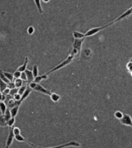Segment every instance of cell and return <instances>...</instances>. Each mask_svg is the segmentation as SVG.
Segmentation results:
<instances>
[{
  "mask_svg": "<svg viewBox=\"0 0 132 148\" xmlns=\"http://www.w3.org/2000/svg\"><path fill=\"white\" fill-rule=\"evenodd\" d=\"M7 87H8V84L0 78V91L2 93Z\"/></svg>",
  "mask_w": 132,
  "mask_h": 148,
  "instance_id": "44dd1931",
  "label": "cell"
},
{
  "mask_svg": "<svg viewBox=\"0 0 132 148\" xmlns=\"http://www.w3.org/2000/svg\"><path fill=\"white\" fill-rule=\"evenodd\" d=\"M21 73L19 70H16L14 73H13V76H14V79H18V78H20V76H21Z\"/></svg>",
  "mask_w": 132,
  "mask_h": 148,
  "instance_id": "1f68e13d",
  "label": "cell"
},
{
  "mask_svg": "<svg viewBox=\"0 0 132 148\" xmlns=\"http://www.w3.org/2000/svg\"><path fill=\"white\" fill-rule=\"evenodd\" d=\"M19 106H20V104H16V106H12L11 107L9 110H10V113H11V116L12 117H16L17 116L18 114V112H19Z\"/></svg>",
  "mask_w": 132,
  "mask_h": 148,
  "instance_id": "30bf717a",
  "label": "cell"
},
{
  "mask_svg": "<svg viewBox=\"0 0 132 148\" xmlns=\"http://www.w3.org/2000/svg\"><path fill=\"white\" fill-rule=\"evenodd\" d=\"M26 74V77H27V81L28 82H32L34 80V76L33 74H32V72L31 70H29V69H26V70L24 71Z\"/></svg>",
  "mask_w": 132,
  "mask_h": 148,
  "instance_id": "5bb4252c",
  "label": "cell"
},
{
  "mask_svg": "<svg viewBox=\"0 0 132 148\" xmlns=\"http://www.w3.org/2000/svg\"><path fill=\"white\" fill-rule=\"evenodd\" d=\"M85 38L83 39H75L73 41V49H76V50L78 51V52L80 53V50H81V47L82 45H83V43L84 41Z\"/></svg>",
  "mask_w": 132,
  "mask_h": 148,
  "instance_id": "52a82bcc",
  "label": "cell"
},
{
  "mask_svg": "<svg viewBox=\"0 0 132 148\" xmlns=\"http://www.w3.org/2000/svg\"><path fill=\"white\" fill-rule=\"evenodd\" d=\"M124 114V113H123L121 111H120V110H117V111H116V112L114 113V117H116L117 119H118V120H121V119L123 117Z\"/></svg>",
  "mask_w": 132,
  "mask_h": 148,
  "instance_id": "d4e9b609",
  "label": "cell"
},
{
  "mask_svg": "<svg viewBox=\"0 0 132 148\" xmlns=\"http://www.w3.org/2000/svg\"><path fill=\"white\" fill-rule=\"evenodd\" d=\"M34 32H35V30L33 26H29V28L27 29V32L29 35H32L34 33Z\"/></svg>",
  "mask_w": 132,
  "mask_h": 148,
  "instance_id": "f546056e",
  "label": "cell"
},
{
  "mask_svg": "<svg viewBox=\"0 0 132 148\" xmlns=\"http://www.w3.org/2000/svg\"><path fill=\"white\" fill-rule=\"evenodd\" d=\"M9 93H10V89H9V88H8V87H7V88L2 92V93H3L5 96H6V95H8V94H9Z\"/></svg>",
  "mask_w": 132,
  "mask_h": 148,
  "instance_id": "8d00e7d4",
  "label": "cell"
},
{
  "mask_svg": "<svg viewBox=\"0 0 132 148\" xmlns=\"http://www.w3.org/2000/svg\"><path fill=\"white\" fill-rule=\"evenodd\" d=\"M13 82H14V84L16 86V88H19L20 86H22L23 85V82L24 81L20 79V78H18V79H15Z\"/></svg>",
  "mask_w": 132,
  "mask_h": 148,
  "instance_id": "d6986e66",
  "label": "cell"
},
{
  "mask_svg": "<svg viewBox=\"0 0 132 148\" xmlns=\"http://www.w3.org/2000/svg\"><path fill=\"white\" fill-rule=\"evenodd\" d=\"M49 96H50L51 100H52L53 102H54V103L59 102L60 100V98H61L59 94H57V93H52L51 95Z\"/></svg>",
  "mask_w": 132,
  "mask_h": 148,
  "instance_id": "2e32d148",
  "label": "cell"
},
{
  "mask_svg": "<svg viewBox=\"0 0 132 148\" xmlns=\"http://www.w3.org/2000/svg\"><path fill=\"white\" fill-rule=\"evenodd\" d=\"M34 2H35V5L37 8V10L39 11V12L40 14H42L43 12V8H42V6H41V0H33Z\"/></svg>",
  "mask_w": 132,
  "mask_h": 148,
  "instance_id": "ac0fdd59",
  "label": "cell"
},
{
  "mask_svg": "<svg viewBox=\"0 0 132 148\" xmlns=\"http://www.w3.org/2000/svg\"><path fill=\"white\" fill-rule=\"evenodd\" d=\"M0 78H1V79H2L4 82H6V83L7 84H9V83H10V81L6 77L5 74L3 73V71L1 70V69H0Z\"/></svg>",
  "mask_w": 132,
  "mask_h": 148,
  "instance_id": "cb8c5ba5",
  "label": "cell"
},
{
  "mask_svg": "<svg viewBox=\"0 0 132 148\" xmlns=\"http://www.w3.org/2000/svg\"><path fill=\"white\" fill-rule=\"evenodd\" d=\"M12 127H13V126H12ZM12 127L9 128V134H8V137H7V139H6L5 148H9L10 146L12 144V143H13V141L15 139V135H14L13 132H12Z\"/></svg>",
  "mask_w": 132,
  "mask_h": 148,
  "instance_id": "5b68a950",
  "label": "cell"
},
{
  "mask_svg": "<svg viewBox=\"0 0 132 148\" xmlns=\"http://www.w3.org/2000/svg\"><path fill=\"white\" fill-rule=\"evenodd\" d=\"M4 98H5V95L0 91V102L1 101H3L4 100Z\"/></svg>",
  "mask_w": 132,
  "mask_h": 148,
  "instance_id": "74e56055",
  "label": "cell"
},
{
  "mask_svg": "<svg viewBox=\"0 0 132 148\" xmlns=\"http://www.w3.org/2000/svg\"><path fill=\"white\" fill-rule=\"evenodd\" d=\"M3 73L5 74L6 77L9 80L10 82H13L14 81V76H13V73H11L9 72H6V71H3Z\"/></svg>",
  "mask_w": 132,
  "mask_h": 148,
  "instance_id": "7402d4cb",
  "label": "cell"
},
{
  "mask_svg": "<svg viewBox=\"0 0 132 148\" xmlns=\"http://www.w3.org/2000/svg\"><path fill=\"white\" fill-rule=\"evenodd\" d=\"M6 110H7L6 104L3 101H1V102H0V111H1V113L2 115H4V114H5V113H6Z\"/></svg>",
  "mask_w": 132,
  "mask_h": 148,
  "instance_id": "ffe728a7",
  "label": "cell"
},
{
  "mask_svg": "<svg viewBox=\"0 0 132 148\" xmlns=\"http://www.w3.org/2000/svg\"><path fill=\"white\" fill-rule=\"evenodd\" d=\"M32 74H33L34 76V78L36 77L37 76L39 75V69H38V66H37L36 64L33 65V67H32Z\"/></svg>",
  "mask_w": 132,
  "mask_h": 148,
  "instance_id": "603a6c76",
  "label": "cell"
},
{
  "mask_svg": "<svg viewBox=\"0 0 132 148\" xmlns=\"http://www.w3.org/2000/svg\"><path fill=\"white\" fill-rule=\"evenodd\" d=\"M20 79L23 80V81H27V77H26V74L25 72L21 73V76H20Z\"/></svg>",
  "mask_w": 132,
  "mask_h": 148,
  "instance_id": "d6a6232c",
  "label": "cell"
},
{
  "mask_svg": "<svg viewBox=\"0 0 132 148\" xmlns=\"http://www.w3.org/2000/svg\"><path fill=\"white\" fill-rule=\"evenodd\" d=\"M32 89L30 87V86H29V85L26 86V90H25V92L23 93V95L21 96V100H20V102L21 103H23L25 100H26V99L30 96V94L32 93Z\"/></svg>",
  "mask_w": 132,
  "mask_h": 148,
  "instance_id": "9c48e42d",
  "label": "cell"
},
{
  "mask_svg": "<svg viewBox=\"0 0 132 148\" xmlns=\"http://www.w3.org/2000/svg\"><path fill=\"white\" fill-rule=\"evenodd\" d=\"M12 132H13L14 135L16 136V135H19V134H21L20 133V129L19 128V127H12Z\"/></svg>",
  "mask_w": 132,
  "mask_h": 148,
  "instance_id": "f1b7e54d",
  "label": "cell"
},
{
  "mask_svg": "<svg viewBox=\"0 0 132 148\" xmlns=\"http://www.w3.org/2000/svg\"><path fill=\"white\" fill-rule=\"evenodd\" d=\"M0 126L2 127H6L8 126V122L6 120L4 115H0Z\"/></svg>",
  "mask_w": 132,
  "mask_h": 148,
  "instance_id": "e0dca14e",
  "label": "cell"
},
{
  "mask_svg": "<svg viewBox=\"0 0 132 148\" xmlns=\"http://www.w3.org/2000/svg\"><path fill=\"white\" fill-rule=\"evenodd\" d=\"M28 63H29V59H28V57H26V58H25V61H24L23 64L20 66V67H19V68L17 69V70H19L20 72H24L27 68Z\"/></svg>",
  "mask_w": 132,
  "mask_h": 148,
  "instance_id": "4fadbf2b",
  "label": "cell"
},
{
  "mask_svg": "<svg viewBox=\"0 0 132 148\" xmlns=\"http://www.w3.org/2000/svg\"><path fill=\"white\" fill-rule=\"evenodd\" d=\"M8 88H9L10 89H13V88H16L14 84V82H10V83L8 84Z\"/></svg>",
  "mask_w": 132,
  "mask_h": 148,
  "instance_id": "d590c367",
  "label": "cell"
},
{
  "mask_svg": "<svg viewBox=\"0 0 132 148\" xmlns=\"http://www.w3.org/2000/svg\"><path fill=\"white\" fill-rule=\"evenodd\" d=\"M127 68L128 69V71L131 73H132V63L131 62H129V63L127 64Z\"/></svg>",
  "mask_w": 132,
  "mask_h": 148,
  "instance_id": "e575fe53",
  "label": "cell"
},
{
  "mask_svg": "<svg viewBox=\"0 0 132 148\" xmlns=\"http://www.w3.org/2000/svg\"><path fill=\"white\" fill-rule=\"evenodd\" d=\"M26 86H26V85H23L22 86H20V87L19 88V90H18V93L19 94V95H23V93L25 92V90H26Z\"/></svg>",
  "mask_w": 132,
  "mask_h": 148,
  "instance_id": "83f0119b",
  "label": "cell"
},
{
  "mask_svg": "<svg viewBox=\"0 0 132 148\" xmlns=\"http://www.w3.org/2000/svg\"><path fill=\"white\" fill-rule=\"evenodd\" d=\"M13 99L16 101H20V100H21V95H19V94L17 93L13 96Z\"/></svg>",
  "mask_w": 132,
  "mask_h": 148,
  "instance_id": "836d02e7",
  "label": "cell"
},
{
  "mask_svg": "<svg viewBox=\"0 0 132 148\" xmlns=\"http://www.w3.org/2000/svg\"><path fill=\"white\" fill-rule=\"evenodd\" d=\"M80 147V143L77 141H70L68 143H63L59 146H55V147H36V148H66V147Z\"/></svg>",
  "mask_w": 132,
  "mask_h": 148,
  "instance_id": "277c9868",
  "label": "cell"
},
{
  "mask_svg": "<svg viewBox=\"0 0 132 148\" xmlns=\"http://www.w3.org/2000/svg\"><path fill=\"white\" fill-rule=\"evenodd\" d=\"M130 62H131V63H132V59H131L130 60Z\"/></svg>",
  "mask_w": 132,
  "mask_h": 148,
  "instance_id": "ab89813d",
  "label": "cell"
},
{
  "mask_svg": "<svg viewBox=\"0 0 132 148\" xmlns=\"http://www.w3.org/2000/svg\"><path fill=\"white\" fill-rule=\"evenodd\" d=\"M18 90H19V88H13V89H10L9 95H11L12 97H13V96L15 95V94H16L18 93Z\"/></svg>",
  "mask_w": 132,
  "mask_h": 148,
  "instance_id": "4dcf8cb0",
  "label": "cell"
},
{
  "mask_svg": "<svg viewBox=\"0 0 132 148\" xmlns=\"http://www.w3.org/2000/svg\"><path fill=\"white\" fill-rule=\"evenodd\" d=\"M15 140L16 141H17L18 142H25V143H28L29 145H30V146H32V147H34V145L32 144V143H31L30 142H29L23 136H22L21 134H19V135H16L15 136Z\"/></svg>",
  "mask_w": 132,
  "mask_h": 148,
  "instance_id": "8fae6325",
  "label": "cell"
},
{
  "mask_svg": "<svg viewBox=\"0 0 132 148\" xmlns=\"http://www.w3.org/2000/svg\"><path fill=\"white\" fill-rule=\"evenodd\" d=\"M120 122L123 125L132 127V118L128 114H126V113L124 114L123 117L120 120Z\"/></svg>",
  "mask_w": 132,
  "mask_h": 148,
  "instance_id": "8992f818",
  "label": "cell"
},
{
  "mask_svg": "<svg viewBox=\"0 0 132 148\" xmlns=\"http://www.w3.org/2000/svg\"><path fill=\"white\" fill-rule=\"evenodd\" d=\"M112 24H113V22H110L108 25H105V26L94 27V28L90 29V30H89L88 31H86V32L85 33V37H90V36H92L93 35H95V34L98 33V32H100V31H102L103 30H104L105 28L108 27L109 26H110V25H112Z\"/></svg>",
  "mask_w": 132,
  "mask_h": 148,
  "instance_id": "3957f363",
  "label": "cell"
},
{
  "mask_svg": "<svg viewBox=\"0 0 132 148\" xmlns=\"http://www.w3.org/2000/svg\"><path fill=\"white\" fill-rule=\"evenodd\" d=\"M74 57H75V56H74V55H73L72 53L70 52V54L68 55V56L67 57V59H64L63 62H61V63H59V64L57 65V66H56V67H55L54 68H53L52 69H50V70H49L48 73H47L46 74H47V75H49V73H52L55 72V71L60 70V69L63 68V67H67V65H69L70 63H71L72 60L74 59Z\"/></svg>",
  "mask_w": 132,
  "mask_h": 148,
  "instance_id": "6da1fadb",
  "label": "cell"
},
{
  "mask_svg": "<svg viewBox=\"0 0 132 148\" xmlns=\"http://www.w3.org/2000/svg\"><path fill=\"white\" fill-rule=\"evenodd\" d=\"M41 1H43V2H45V3H47V2H49V0H41Z\"/></svg>",
  "mask_w": 132,
  "mask_h": 148,
  "instance_id": "f35d334b",
  "label": "cell"
},
{
  "mask_svg": "<svg viewBox=\"0 0 132 148\" xmlns=\"http://www.w3.org/2000/svg\"><path fill=\"white\" fill-rule=\"evenodd\" d=\"M73 36L74 39H83V38H86L85 37V33H83V32H78V31H73Z\"/></svg>",
  "mask_w": 132,
  "mask_h": 148,
  "instance_id": "9a60e30c",
  "label": "cell"
},
{
  "mask_svg": "<svg viewBox=\"0 0 132 148\" xmlns=\"http://www.w3.org/2000/svg\"><path fill=\"white\" fill-rule=\"evenodd\" d=\"M29 86L32 89V90H35L36 92H39L40 93H43L45 94V95H47V96H50L52 92L48 90L47 89L44 88L43 86H41L39 83H35L34 81L30 82V84H29Z\"/></svg>",
  "mask_w": 132,
  "mask_h": 148,
  "instance_id": "7a4b0ae2",
  "label": "cell"
},
{
  "mask_svg": "<svg viewBox=\"0 0 132 148\" xmlns=\"http://www.w3.org/2000/svg\"><path fill=\"white\" fill-rule=\"evenodd\" d=\"M48 79V75L47 74H43V75H38L36 77L34 78V82L36 83H39L41 81L47 80Z\"/></svg>",
  "mask_w": 132,
  "mask_h": 148,
  "instance_id": "7c38bea8",
  "label": "cell"
},
{
  "mask_svg": "<svg viewBox=\"0 0 132 148\" xmlns=\"http://www.w3.org/2000/svg\"><path fill=\"white\" fill-rule=\"evenodd\" d=\"M131 14H132V7H131L129 9H127V10L125 11L124 12H123V13H122L121 15H119L116 19H114L112 22H113V24H114V23L117 22L121 21V20H122V19H125V18H127V17H128V16H130Z\"/></svg>",
  "mask_w": 132,
  "mask_h": 148,
  "instance_id": "ba28073f",
  "label": "cell"
},
{
  "mask_svg": "<svg viewBox=\"0 0 132 148\" xmlns=\"http://www.w3.org/2000/svg\"><path fill=\"white\" fill-rule=\"evenodd\" d=\"M4 117H5L6 120H7V122L9 121V120L12 117V116H11V113H10V110H9V109H8V108H7V110H6V111L5 114H4Z\"/></svg>",
  "mask_w": 132,
  "mask_h": 148,
  "instance_id": "4316f807",
  "label": "cell"
},
{
  "mask_svg": "<svg viewBox=\"0 0 132 148\" xmlns=\"http://www.w3.org/2000/svg\"><path fill=\"white\" fill-rule=\"evenodd\" d=\"M131 74H132V73H131Z\"/></svg>",
  "mask_w": 132,
  "mask_h": 148,
  "instance_id": "60d3db41",
  "label": "cell"
},
{
  "mask_svg": "<svg viewBox=\"0 0 132 148\" xmlns=\"http://www.w3.org/2000/svg\"><path fill=\"white\" fill-rule=\"evenodd\" d=\"M15 122H16V118L15 117H11L9 121H8V126H9V128H11L14 126L15 124Z\"/></svg>",
  "mask_w": 132,
  "mask_h": 148,
  "instance_id": "484cf974",
  "label": "cell"
}]
</instances>
